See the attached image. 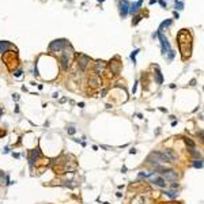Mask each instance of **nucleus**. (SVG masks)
Returning a JSON list of instances; mask_svg holds the SVG:
<instances>
[{
    "label": "nucleus",
    "mask_w": 204,
    "mask_h": 204,
    "mask_svg": "<svg viewBox=\"0 0 204 204\" xmlns=\"http://www.w3.org/2000/svg\"><path fill=\"white\" fill-rule=\"evenodd\" d=\"M163 195H166L167 197H170V199H177V196H178V192L176 189H166L163 192Z\"/></svg>",
    "instance_id": "8"
},
{
    "label": "nucleus",
    "mask_w": 204,
    "mask_h": 204,
    "mask_svg": "<svg viewBox=\"0 0 204 204\" xmlns=\"http://www.w3.org/2000/svg\"><path fill=\"white\" fill-rule=\"evenodd\" d=\"M5 46H7V44H5V42H0V53L4 52V48Z\"/></svg>",
    "instance_id": "17"
},
{
    "label": "nucleus",
    "mask_w": 204,
    "mask_h": 204,
    "mask_svg": "<svg viewBox=\"0 0 204 204\" xmlns=\"http://www.w3.org/2000/svg\"><path fill=\"white\" fill-rule=\"evenodd\" d=\"M193 166L196 167V169H201V167H203V162H201L200 159H196V161L193 162Z\"/></svg>",
    "instance_id": "12"
},
{
    "label": "nucleus",
    "mask_w": 204,
    "mask_h": 204,
    "mask_svg": "<svg viewBox=\"0 0 204 204\" xmlns=\"http://www.w3.org/2000/svg\"><path fill=\"white\" fill-rule=\"evenodd\" d=\"M163 154H165L166 157L169 158V159H170L171 162H174V161L177 159V155H176V152L173 151V150H170V148H166L165 151H163Z\"/></svg>",
    "instance_id": "7"
},
{
    "label": "nucleus",
    "mask_w": 204,
    "mask_h": 204,
    "mask_svg": "<svg viewBox=\"0 0 204 204\" xmlns=\"http://www.w3.org/2000/svg\"><path fill=\"white\" fill-rule=\"evenodd\" d=\"M146 203V199L143 195H139L137 197H135L133 200H132V204H144Z\"/></svg>",
    "instance_id": "10"
},
{
    "label": "nucleus",
    "mask_w": 204,
    "mask_h": 204,
    "mask_svg": "<svg viewBox=\"0 0 204 204\" xmlns=\"http://www.w3.org/2000/svg\"><path fill=\"white\" fill-rule=\"evenodd\" d=\"M161 204H180V203H174V201H170V203H161Z\"/></svg>",
    "instance_id": "18"
},
{
    "label": "nucleus",
    "mask_w": 204,
    "mask_h": 204,
    "mask_svg": "<svg viewBox=\"0 0 204 204\" xmlns=\"http://www.w3.org/2000/svg\"><path fill=\"white\" fill-rule=\"evenodd\" d=\"M40 157H41V151H40V148L33 150V151H31V157H30V159H29V165H30V166H33V165H34V161H37Z\"/></svg>",
    "instance_id": "4"
},
{
    "label": "nucleus",
    "mask_w": 204,
    "mask_h": 204,
    "mask_svg": "<svg viewBox=\"0 0 204 204\" xmlns=\"http://www.w3.org/2000/svg\"><path fill=\"white\" fill-rule=\"evenodd\" d=\"M67 132H68L69 135H74L75 132H76V129H75L74 127H69V128H67Z\"/></svg>",
    "instance_id": "16"
},
{
    "label": "nucleus",
    "mask_w": 204,
    "mask_h": 204,
    "mask_svg": "<svg viewBox=\"0 0 204 204\" xmlns=\"http://www.w3.org/2000/svg\"><path fill=\"white\" fill-rule=\"evenodd\" d=\"M4 180H7V181H8V177L5 176L3 171H0V185H3V184H4Z\"/></svg>",
    "instance_id": "13"
},
{
    "label": "nucleus",
    "mask_w": 204,
    "mask_h": 204,
    "mask_svg": "<svg viewBox=\"0 0 204 204\" xmlns=\"http://www.w3.org/2000/svg\"><path fill=\"white\" fill-rule=\"evenodd\" d=\"M88 57H86V56H79V68L80 69H86V67H87V64H88Z\"/></svg>",
    "instance_id": "6"
},
{
    "label": "nucleus",
    "mask_w": 204,
    "mask_h": 204,
    "mask_svg": "<svg viewBox=\"0 0 204 204\" xmlns=\"http://www.w3.org/2000/svg\"><path fill=\"white\" fill-rule=\"evenodd\" d=\"M150 182H151L154 187H157V188H162V189H165L167 187V182H166V180L163 177H161V176H151L150 177Z\"/></svg>",
    "instance_id": "2"
},
{
    "label": "nucleus",
    "mask_w": 204,
    "mask_h": 204,
    "mask_svg": "<svg viewBox=\"0 0 204 204\" xmlns=\"http://www.w3.org/2000/svg\"><path fill=\"white\" fill-rule=\"evenodd\" d=\"M178 45H180V50L182 53V59L187 60L190 56V35L187 30H182L178 34Z\"/></svg>",
    "instance_id": "1"
},
{
    "label": "nucleus",
    "mask_w": 204,
    "mask_h": 204,
    "mask_svg": "<svg viewBox=\"0 0 204 204\" xmlns=\"http://www.w3.org/2000/svg\"><path fill=\"white\" fill-rule=\"evenodd\" d=\"M162 80H163V79H162V75H161L159 71L157 69V82H158V83H162Z\"/></svg>",
    "instance_id": "15"
},
{
    "label": "nucleus",
    "mask_w": 204,
    "mask_h": 204,
    "mask_svg": "<svg viewBox=\"0 0 204 204\" xmlns=\"http://www.w3.org/2000/svg\"><path fill=\"white\" fill-rule=\"evenodd\" d=\"M88 85L91 86V87H94V88H97V87H99L102 85V82H101V79H99L98 76H91L88 79Z\"/></svg>",
    "instance_id": "5"
},
{
    "label": "nucleus",
    "mask_w": 204,
    "mask_h": 204,
    "mask_svg": "<svg viewBox=\"0 0 204 204\" xmlns=\"http://www.w3.org/2000/svg\"><path fill=\"white\" fill-rule=\"evenodd\" d=\"M162 174H163V178L166 180V181H176V180L178 178V173L176 170H173V169H166Z\"/></svg>",
    "instance_id": "3"
},
{
    "label": "nucleus",
    "mask_w": 204,
    "mask_h": 204,
    "mask_svg": "<svg viewBox=\"0 0 204 204\" xmlns=\"http://www.w3.org/2000/svg\"><path fill=\"white\" fill-rule=\"evenodd\" d=\"M0 114H2V109H0Z\"/></svg>",
    "instance_id": "19"
},
{
    "label": "nucleus",
    "mask_w": 204,
    "mask_h": 204,
    "mask_svg": "<svg viewBox=\"0 0 204 204\" xmlns=\"http://www.w3.org/2000/svg\"><path fill=\"white\" fill-rule=\"evenodd\" d=\"M68 61H69V59H68V56H67V53H64L63 57H61V63H63V68H64V69L68 68V65H69Z\"/></svg>",
    "instance_id": "11"
},
{
    "label": "nucleus",
    "mask_w": 204,
    "mask_h": 204,
    "mask_svg": "<svg viewBox=\"0 0 204 204\" xmlns=\"http://www.w3.org/2000/svg\"><path fill=\"white\" fill-rule=\"evenodd\" d=\"M185 143H187V146H189V148H195V143L188 137H185Z\"/></svg>",
    "instance_id": "14"
},
{
    "label": "nucleus",
    "mask_w": 204,
    "mask_h": 204,
    "mask_svg": "<svg viewBox=\"0 0 204 204\" xmlns=\"http://www.w3.org/2000/svg\"><path fill=\"white\" fill-rule=\"evenodd\" d=\"M105 67H106L105 61H97V63H95V72L99 74V71H104Z\"/></svg>",
    "instance_id": "9"
}]
</instances>
